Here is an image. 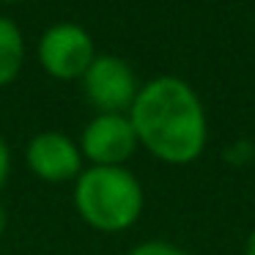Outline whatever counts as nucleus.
I'll return each instance as SVG.
<instances>
[{
  "instance_id": "nucleus-4",
  "label": "nucleus",
  "mask_w": 255,
  "mask_h": 255,
  "mask_svg": "<svg viewBox=\"0 0 255 255\" xmlns=\"http://www.w3.org/2000/svg\"><path fill=\"white\" fill-rule=\"evenodd\" d=\"M83 88L85 96L94 107L102 113H113L121 116V110L134 105L137 96V83H134V72L129 69L127 61L116 55H99L83 74Z\"/></svg>"
},
{
  "instance_id": "nucleus-5",
  "label": "nucleus",
  "mask_w": 255,
  "mask_h": 255,
  "mask_svg": "<svg viewBox=\"0 0 255 255\" xmlns=\"http://www.w3.org/2000/svg\"><path fill=\"white\" fill-rule=\"evenodd\" d=\"M137 145V134L129 118L102 113L85 127L83 132V154L96 167H121Z\"/></svg>"
},
{
  "instance_id": "nucleus-10",
  "label": "nucleus",
  "mask_w": 255,
  "mask_h": 255,
  "mask_svg": "<svg viewBox=\"0 0 255 255\" xmlns=\"http://www.w3.org/2000/svg\"><path fill=\"white\" fill-rule=\"evenodd\" d=\"M247 255H255V231H253V236L247 239Z\"/></svg>"
},
{
  "instance_id": "nucleus-11",
  "label": "nucleus",
  "mask_w": 255,
  "mask_h": 255,
  "mask_svg": "<svg viewBox=\"0 0 255 255\" xmlns=\"http://www.w3.org/2000/svg\"><path fill=\"white\" fill-rule=\"evenodd\" d=\"M3 231H6V209L0 206V236H3Z\"/></svg>"
},
{
  "instance_id": "nucleus-7",
  "label": "nucleus",
  "mask_w": 255,
  "mask_h": 255,
  "mask_svg": "<svg viewBox=\"0 0 255 255\" xmlns=\"http://www.w3.org/2000/svg\"><path fill=\"white\" fill-rule=\"evenodd\" d=\"M25 66V39L11 19L0 17V88L19 77Z\"/></svg>"
},
{
  "instance_id": "nucleus-3",
  "label": "nucleus",
  "mask_w": 255,
  "mask_h": 255,
  "mask_svg": "<svg viewBox=\"0 0 255 255\" xmlns=\"http://www.w3.org/2000/svg\"><path fill=\"white\" fill-rule=\"evenodd\" d=\"M94 41L88 30L74 22H58L41 36L39 41V61L55 80L83 77L94 63Z\"/></svg>"
},
{
  "instance_id": "nucleus-8",
  "label": "nucleus",
  "mask_w": 255,
  "mask_h": 255,
  "mask_svg": "<svg viewBox=\"0 0 255 255\" xmlns=\"http://www.w3.org/2000/svg\"><path fill=\"white\" fill-rule=\"evenodd\" d=\"M129 255H184V253L167 242H145L140 247H134Z\"/></svg>"
},
{
  "instance_id": "nucleus-6",
  "label": "nucleus",
  "mask_w": 255,
  "mask_h": 255,
  "mask_svg": "<svg viewBox=\"0 0 255 255\" xmlns=\"http://www.w3.org/2000/svg\"><path fill=\"white\" fill-rule=\"evenodd\" d=\"M83 151L61 132H41L28 145V165L39 178L52 184L69 181L80 173Z\"/></svg>"
},
{
  "instance_id": "nucleus-9",
  "label": "nucleus",
  "mask_w": 255,
  "mask_h": 255,
  "mask_svg": "<svg viewBox=\"0 0 255 255\" xmlns=\"http://www.w3.org/2000/svg\"><path fill=\"white\" fill-rule=\"evenodd\" d=\"M8 173H11V154H8V145H6V140L0 137V189L6 187V181H8Z\"/></svg>"
},
{
  "instance_id": "nucleus-12",
  "label": "nucleus",
  "mask_w": 255,
  "mask_h": 255,
  "mask_svg": "<svg viewBox=\"0 0 255 255\" xmlns=\"http://www.w3.org/2000/svg\"><path fill=\"white\" fill-rule=\"evenodd\" d=\"M3 3H17V0H3Z\"/></svg>"
},
{
  "instance_id": "nucleus-1",
  "label": "nucleus",
  "mask_w": 255,
  "mask_h": 255,
  "mask_svg": "<svg viewBox=\"0 0 255 255\" xmlns=\"http://www.w3.org/2000/svg\"><path fill=\"white\" fill-rule=\"evenodd\" d=\"M129 121L137 143L165 162H192L203 151V107L195 91L176 77H159L137 91Z\"/></svg>"
},
{
  "instance_id": "nucleus-2",
  "label": "nucleus",
  "mask_w": 255,
  "mask_h": 255,
  "mask_svg": "<svg viewBox=\"0 0 255 255\" xmlns=\"http://www.w3.org/2000/svg\"><path fill=\"white\" fill-rule=\"evenodd\" d=\"M77 211L91 228L116 233L129 228L143 209V189L124 167H91L74 189Z\"/></svg>"
}]
</instances>
